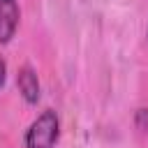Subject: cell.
Wrapping results in <instances>:
<instances>
[{
	"label": "cell",
	"mask_w": 148,
	"mask_h": 148,
	"mask_svg": "<svg viewBox=\"0 0 148 148\" xmlns=\"http://www.w3.org/2000/svg\"><path fill=\"white\" fill-rule=\"evenodd\" d=\"M18 25V5L16 0H0V44H7Z\"/></svg>",
	"instance_id": "obj_2"
},
{
	"label": "cell",
	"mask_w": 148,
	"mask_h": 148,
	"mask_svg": "<svg viewBox=\"0 0 148 148\" xmlns=\"http://www.w3.org/2000/svg\"><path fill=\"white\" fill-rule=\"evenodd\" d=\"M5 74H7V65H5V60H2V56H0V88H2V83H5Z\"/></svg>",
	"instance_id": "obj_4"
},
{
	"label": "cell",
	"mask_w": 148,
	"mask_h": 148,
	"mask_svg": "<svg viewBox=\"0 0 148 148\" xmlns=\"http://www.w3.org/2000/svg\"><path fill=\"white\" fill-rule=\"evenodd\" d=\"M58 141V116L56 111H44L25 132V148H53Z\"/></svg>",
	"instance_id": "obj_1"
},
{
	"label": "cell",
	"mask_w": 148,
	"mask_h": 148,
	"mask_svg": "<svg viewBox=\"0 0 148 148\" xmlns=\"http://www.w3.org/2000/svg\"><path fill=\"white\" fill-rule=\"evenodd\" d=\"M16 86H18V92L23 95V99L28 104H37V99H39V81H37V74L32 72V67H21L18 69Z\"/></svg>",
	"instance_id": "obj_3"
}]
</instances>
